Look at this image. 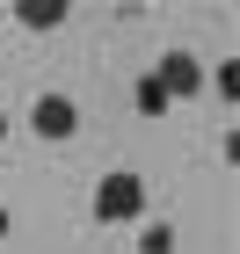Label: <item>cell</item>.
Returning a JSON list of instances; mask_svg holds the SVG:
<instances>
[{"label": "cell", "instance_id": "obj_1", "mask_svg": "<svg viewBox=\"0 0 240 254\" xmlns=\"http://www.w3.org/2000/svg\"><path fill=\"white\" fill-rule=\"evenodd\" d=\"M139 211H146V182L131 175V167L102 175V189H95V218H102V225H131Z\"/></svg>", "mask_w": 240, "mask_h": 254}, {"label": "cell", "instance_id": "obj_2", "mask_svg": "<svg viewBox=\"0 0 240 254\" xmlns=\"http://www.w3.org/2000/svg\"><path fill=\"white\" fill-rule=\"evenodd\" d=\"M29 131L59 145V138H73V131H80V109H73V102H66V95H44L37 109H29Z\"/></svg>", "mask_w": 240, "mask_h": 254}, {"label": "cell", "instance_id": "obj_3", "mask_svg": "<svg viewBox=\"0 0 240 254\" xmlns=\"http://www.w3.org/2000/svg\"><path fill=\"white\" fill-rule=\"evenodd\" d=\"M153 80H160V87H167V102H175V95H197V87H204V65L189 59V51H167Z\"/></svg>", "mask_w": 240, "mask_h": 254}, {"label": "cell", "instance_id": "obj_4", "mask_svg": "<svg viewBox=\"0 0 240 254\" xmlns=\"http://www.w3.org/2000/svg\"><path fill=\"white\" fill-rule=\"evenodd\" d=\"M15 22H22V29H59V22H66V7H59V0H22V7H15Z\"/></svg>", "mask_w": 240, "mask_h": 254}, {"label": "cell", "instance_id": "obj_5", "mask_svg": "<svg viewBox=\"0 0 240 254\" xmlns=\"http://www.w3.org/2000/svg\"><path fill=\"white\" fill-rule=\"evenodd\" d=\"M131 102H139V117H167V87H160L153 73H146L139 87H131Z\"/></svg>", "mask_w": 240, "mask_h": 254}, {"label": "cell", "instance_id": "obj_6", "mask_svg": "<svg viewBox=\"0 0 240 254\" xmlns=\"http://www.w3.org/2000/svg\"><path fill=\"white\" fill-rule=\"evenodd\" d=\"M139 247H146V254H175V233H167V225H146Z\"/></svg>", "mask_w": 240, "mask_h": 254}, {"label": "cell", "instance_id": "obj_7", "mask_svg": "<svg viewBox=\"0 0 240 254\" xmlns=\"http://www.w3.org/2000/svg\"><path fill=\"white\" fill-rule=\"evenodd\" d=\"M0 145H7V117H0Z\"/></svg>", "mask_w": 240, "mask_h": 254}]
</instances>
